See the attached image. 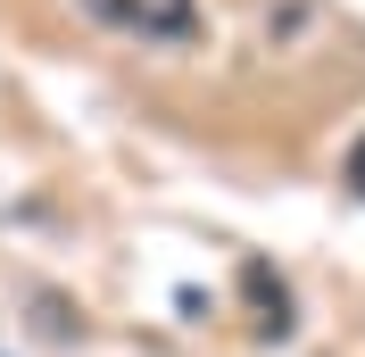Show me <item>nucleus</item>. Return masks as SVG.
<instances>
[{"label": "nucleus", "instance_id": "f257e3e1", "mask_svg": "<svg viewBox=\"0 0 365 357\" xmlns=\"http://www.w3.org/2000/svg\"><path fill=\"white\" fill-rule=\"evenodd\" d=\"M357 158H365V150H357ZM349 191H357V200H365V166H349Z\"/></svg>", "mask_w": 365, "mask_h": 357}]
</instances>
